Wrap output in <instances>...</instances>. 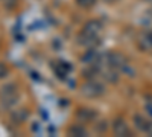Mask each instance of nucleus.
<instances>
[{"label":"nucleus","instance_id":"7","mask_svg":"<svg viewBox=\"0 0 152 137\" xmlns=\"http://www.w3.org/2000/svg\"><path fill=\"white\" fill-rule=\"evenodd\" d=\"M145 133H148L149 136H152V122L148 123V127H146V131H145Z\"/></svg>","mask_w":152,"mask_h":137},{"label":"nucleus","instance_id":"2","mask_svg":"<svg viewBox=\"0 0 152 137\" xmlns=\"http://www.w3.org/2000/svg\"><path fill=\"white\" fill-rule=\"evenodd\" d=\"M113 131H114V134H116V136H129V134H131L128 125H126L125 120L120 119V117H117L116 120H114V123H113Z\"/></svg>","mask_w":152,"mask_h":137},{"label":"nucleus","instance_id":"5","mask_svg":"<svg viewBox=\"0 0 152 137\" xmlns=\"http://www.w3.org/2000/svg\"><path fill=\"white\" fill-rule=\"evenodd\" d=\"M148 120L145 117H142L140 114H135L134 116V125L137 130H140V131H146V127H148Z\"/></svg>","mask_w":152,"mask_h":137},{"label":"nucleus","instance_id":"6","mask_svg":"<svg viewBox=\"0 0 152 137\" xmlns=\"http://www.w3.org/2000/svg\"><path fill=\"white\" fill-rule=\"evenodd\" d=\"M6 73H8V69H6L3 64H0V78H2V76H5Z\"/></svg>","mask_w":152,"mask_h":137},{"label":"nucleus","instance_id":"1","mask_svg":"<svg viewBox=\"0 0 152 137\" xmlns=\"http://www.w3.org/2000/svg\"><path fill=\"white\" fill-rule=\"evenodd\" d=\"M104 87L102 84H97V82H88L84 89V95L88 96V97H96V96H100L104 95Z\"/></svg>","mask_w":152,"mask_h":137},{"label":"nucleus","instance_id":"3","mask_svg":"<svg viewBox=\"0 0 152 137\" xmlns=\"http://www.w3.org/2000/svg\"><path fill=\"white\" fill-rule=\"evenodd\" d=\"M108 63L113 69H117V70H122L125 66H126V59L123 55L120 53H111L108 56Z\"/></svg>","mask_w":152,"mask_h":137},{"label":"nucleus","instance_id":"8","mask_svg":"<svg viewBox=\"0 0 152 137\" xmlns=\"http://www.w3.org/2000/svg\"><path fill=\"white\" fill-rule=\"evenodd\" d=\"M146 110H148V113L152 116V104H148V107H146Z\"/></svg>","mask_w":152,"mask_h":137},{"label":"nucleus","instance_id":"4","mask_svg":"<svg viewBox=\"0 0 152 137\" xmlns=\"http://www.w3.org/2000/svg\"><path fill=\"white\" fill-rule=\"evenodd\" d=\"M138 46H140L143 51H151L152 49V35L151 34H143L140 38H138Z\"/></svg>","mask_w":152,"mask_h":137},{"label":"nucleus","instance_id":"9","mask_svg":"<svg viewBox=\"0 0 152 137\" xmlns=\"http://www.w3.org/2000/svg\"><path fill=\"white\" fill-rule=\"evenodd\" d=\"M148 2H152V0H148Z\"/></svg>","mask_w":152,"mask_h":137}]
</instances>
